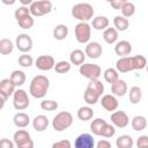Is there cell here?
<instances>
[{
  "label": "cell",
  "mask_w": 148,
  "mask_h": 148,
  "mask_svg": "<svg viewBox=\"0 0 148 148\" xmlns=\"http://www.w3.org/2000/svg\"><path fill=\"white\" fill-rule=\"evenodd\" d=\"M103 92H104V84L98 79L90 80L86 88V91L83 94V99L87 104L94 105L99 101Z\"/></svg>",
  "instance_id": "1"
},
{
  "label": "cell",
  "mask_w": 148,
  "mask_h": 148,
  "mask_svg": "<svg viewBox=\"0 0 148 148\" xmlns=\"http://www.w3.org/2000/svg\"><path fill=\"white\" fill-rule=\"evenodd\" d=\"M50 88V80L45 75H36L32 77L30 86H29V92L35 98H43Z\"/></svg>",
  "instance_id": "2"
},
{
  "label": "cell",
  "mask_w": 148,
  "mask_h": 148,
  "mask_svg": "<svg viewBox=\"0 0 148 148\" xmlns=\"http://www.w3.org/2000/svg\"><path fill=\"white\" fill-rule=\"evenodd\" d=\"M94 8L88 2H80L72 7V16L80 22H88L94 18Z\"/></svg>",
  "instance_id": "3"
},
{
  "label": "cell",
  "mask_w": 148,
  "mask_h": 148,
  "mask_svg": "<svg viewBox=\"0 0 148 148\" xmlns=\"http://www.w3.org/2000/svg\"><path fill=\"white\" fill-rule=\"evenodd\" d=\"M14 16L18 23V25L22 28V29H30L32 28L35 21H34V17L32 15L30 14V9L29 7H25V6H20L15 13H14Z\"/></svg>",
  "instance_id": "4"
},
{
  "label": "cell",
  "mask_w": 148,
  "mask_h": 148,
  "mask_svg": "<svg viewBox=\"0 0 148 148\" xmlns=\"http://www.w3.org/2000/svg\"><path fill=\"white\" fill-rule=\"evenodd\" d=\"M73 124V116L68 111H61L57 113L52 120V126L56 131L61 132L69 128Z\"/></svg>",
  "instance_id": "5"
},
{
  "label": "cell",
  "mask_w": 148,
  "mask_h": 148,
  "mask_svg": "<svg viewBox=\"0 0 148 148\" xmlns=\"http://www.w3.org/2000/svg\"><path fill=\"white\" fill-rule=\"evenodd\" d=\"M52 2L50 0H36L34 1L30 6H29V9H30V14L32 16H43L45 14H49L51 10H52Z\"/></svg>",
  "instance_id": "6"
},
{
  "label": "cell",
  "mask_w": 148,
  "mask_h": 148,
  "mask_svg": "<svg viewBox=\"0 0 148 148\" xmlns=\"http://www.w3.org/2000/svg\"><path fill=\"white\" fill-rule=\"evenodd\" d=\"M74 34H75V38L79 43H81V44L88 43L90 39V36H91V27L88 22H80L75 25Z\"/></svg>",
  "instance_id": "7"
},
{
  "label": "cell",
  "mask_w": 148,
  "mask_h": 148,
  "mask_svg": "<svg viewBox=\"0 0 148 148\" xmlns=\"http://www.w3.org/2000/svg\"><path fill=\"white\" fill-rule=\"evenodd\" d=\"M79 72L82 76L89 79L90 80H97L101 75H102V69L98 65L96 64H90V62H87V64H83L80 66L79 68Z\"/></svg>",
  "instance_id": "8"
},
{
  "label": "cell",
  "mask_w": 148,
  "mask_h": 148,
  "mask_svg": "<svg viewBox=\"0 0 148 148\" xmlns=\"http://www.w3.org/2000/svg\"><path fill=\"white\" fill-rule=\"evenodd\" d=\"M29 96L24 89H16L13 95V105L16 110L22 111L29 106Z\"/></svg>",
  "instance_id": "9"
},
{
  "label": "cell",
  "mask_w": 148,
  "mask_h": 148,
  "mask_svg": "<svg viewBox=\"0 0 148 148\" xmlns=\"http://www.w3.org/2000/svg\"><path fill=\"white\" fill-rule=\"evenodd\" d=\"M16 47L22 53H28L32 49V39L28 34H20L16 36Z\"/></svg>",
  "instance_id": "10"
},
{
  "label": "cell",
  "mask_w": 148,
  "mask_h": 148,
  "mask_svg": "<svg viewBox=\"0 0 148 148\" xmlns=\"http://www.w3.org/2000/svg\"><path fill=\"white\" fill-rule=\"evenodd\" d=\"M56 61H54V58L52 56H49V54H43V56H39L36 61H35V65L36 67L39 69V71H51L52 68H54L56 66Z\"/></svg>",
  "instance_id": "11"
},
{
  "label": "cell",
  "mask_w": 148,
  "mask_h": 148,
  "mask_svg": "<svg viewBox=\"0 0 148 148\" xmlns=\"http://www.w3.org/2000/svg\"><path fill=\"white\" fill-rule=\"evenodd\" d=\"M74 148H95V140L91 134L82 133L74 140Z\"/></svg>",
  "instance_id": "12"
},
{
  "label": "cell",
  "mask_w": 148,
  "mask_h": 148,
  "mask_svg": "<svg viewBox=\"0 0 148 148\" xmlns=\"http://www.w3.org/2000/svg\"><path fill=\"white\" fill-rule=\"evenodd\" d=\"M111 123L113 124V126L119 127V128H125L128 124H130V118L127 116V113L125 111H114L111 114Z\"/></svg>",
  "instance_id": "13"
},
{
  "label": "cell",
  "mask_w": 148,
  "mask_h": 148,
  "mask_svg": "<svg viewBox=\"0 0 148 148\" xmlns=\"http://www.w3.org/2000/svg\"><path fill=\"white\" fill-rule=\"evenodd\" d=\"M116 69L119 73H127L131 71H134V64H133V57H123L119 58L116 62Z\"/></svg>",
  "instance_id": "14"
},
{
  "label": "cell",
  "mask_w": 148,
  "mask_h": 148,
  "mask_svg": "<svg viewBox=\"0 0 148 148\" xmlns=\"http://www.w3.org/2000/svg\"><path fill=\"white\" fill-rule=\"evenodd\" d=\"M84 53H86V56H88L91 59H97L103 53L102 45L98 42H89L84 49Z\"/></svg>",
  "instance_id": "15"
},
{
  "label": "cell",
  "mask_w": 148,
  "mask_h": 148,
  "mask_svg": "<svg viewBox=\"0 0 148 148\" xmlns=\"http://www.w3.org/2000/svg\"><path fill=\"white\" fill-rule=\"evenodd\" d=\"M101 104L106 111H116L118 108V99L116 98L114 95L112 94H106L102 96L101 98Z\"/></svg>",
  "instance_id": "16"
},
{
  "label": "cell",
  "mask_w": 148,
  "mask_h": 148,
  "mask_svg": "<svg viewBox=\"0 0 148 148\" xmlns=\"http://www.w3.org/2000/svg\"><path fill=\"white\" fill-rule=\"evenodd\" d=\"M31 140H32V139H31L29 132L25 131V130H17V131L14 133V136H13V141H14V143L16 145L17 148L21 147V146H23V145H25V143H28V142L31 141Z\"/></svg>",
  "instance_id": "17"
},
{
  "label": "cell",
  "mask_w": 148,
  "mask_h": 148,
  "mask_svg": "<svg viewBox=\"0 0 148 148\" xmlns=\"http://www.w3.org/2000/svg\"><path fill=\"white\" fill-rule=\"evenodd\" d=\"M114 52L117 56H119L120 58L123 57H128V54L132 52V45L130 42L127 40H120L114 46Z\"/></svg>",
  "instance_id": "18"
},
{
  "label": "cell",
  "mask_w": 148,
  "mask_h": 148,
  "mask_svg": "<svg viewBox=\"0 0 148 148\" xmlns=\"http://www.w3.org/2000/svg\"><path fill=\"white\" fill-rule=\"evenodd\" d=\"M49 126V118L44 114H38L32 120V127L37 132H44Z\"/></svg>",
  "instance_id": "19"
},
{
  "label": "cell",
  "mask_w": 148,
  "mask_h": 148,
  "mask_svg": "<svg viewBox=\"0 0 148 148\" xmlns=\"http://www.w3.org/2000/svg\"><path fill=\"white\" fill-rule=\"evenodd\" d=\"M128 90V87H127V83L124 81V80H118L116 81L114 83L111 84V91H112V95L114 96H124Z\"/></svg>",
  "instance_id": "20"
},
{
  "label": "cell",
  "mask_w": 148,
  "mask_h": 148,
  "mask_svg": "<svg viewBox=\"0 0 148 148\" xmlns=\"http://www.w3.org/2000/svg\"><path fill=\"white\" fill-rule=\"evenodd\" d=\"M84 59H86V53L82 50H73L69 54V62L72 65L75 66H81L84 64Z\"/></svg>",
  "instance_id": "21"
},
{
  "label": "cell",
  "mask_w": 148,
  "mask_h": 148,
  "mask_svg": "<svg viewBox=\"0 0 148 148\" xmlns=\"http://www.w3.org/2000/svg\"><path fill=\"white\" fill-rule=\"evenodd\" d=\"M13 121H14V124H15L16 127H18V128H24V127H27V126L29 125L30 118H29V116H28L27 113H24V112H17V113H15V116L13 117Z\"/></svg>",
  "instance_id": "22"
},
{
  "label": "cell",
  "mask_w": 148,
  "mask_h": 148,
  "mask_svg": "<svg viewBox=\"0 0 148 148\" xmlns=\"http://www.w3.org/2000/svg\"><path fill=\"white\" fill-rule=\"evenodd\" d=\"M109 23H110L109 18L103 15H98V16L94 17L91 21V25L95 30H105V29H108Z\"/></svg>",
  "instance_id": "23"
},
{
  "label": "cell",
  "mask_w": 148,
  "mask_h": 148,
  "mask_svg": "<svg viewBox=\"0 0 148 148\" xmlns=\"http://www.w3.org/2000/svg\"><path fill=\"white\" fill-rule=\"evenodd\" d=\"M106 124L108 123L103 118H96L90 124V131L95 135H102V132H103V130H104Z\"/></svg>",
  "instance_id": "24"
},
{
  "label": "cell",
  "mask_w": 148,
  "mask_h": 148,
  "mask_svg": "<svg viewBox=\"0 0 148 148\" xmlns=\"http://www.w3.org/2000/svg\"><path fill=\"white\" fill-rule=\"evenodd\" d=\"M0 91L6 94L9 97L10 95H14L15 92V84L12 82L10 79H2L0 81Z\"/></svg>",
  "instance_id": "25"
},
{
  "label": "cell",
  "mask_w": 148,
  "mask_h": 148,
  "mask_svg": "<svg viewBox=\"0 0 148 148\" xmlns=\"http://www.w3.org/2000/svg\"><path fill=\"white\" fill-rule=\"evenodd\" d=\"M68 36V27L66 24H58L53 29V38L57 40H64Z\"/></svg>",
  "instance_id": "26"
},
{
  "label": "cell",
  "mask_w": 148,
  "mask_h": 148,
  "mask_svg": "<svg viewBox=\"0 0 148 148\" xmlns=\"http://www.w3.org/2000/svg\"><path fill=\"white\" fill-rule=\"evenodd\" d=\"M113 25L117 31H125L130 27V21H128V18L124 17L123 15H117L113 18Z\"/></svg>",
  "instance_id": "27"
},
{
  "label": "cell",
  "mask_w": 148,
  "mask_h": 148,
  "mask_svg": "<svg viewBox=\"0 0 148 148\" xmlns=\"http://www.w3.org/2000/svg\"><path fill=\"white\" fill-rule=\"evenodd\" d=\"M9 79H10L12 82L15 84V87H21V86H23V84L25 83V79H27V77H25V73H24V72L16 69V71H13V72H12Z\"/></svg>",
  "instance_id": "28"
},
{
  "label": "cell",
  "mask_w": 148,
  "mask_h": 148,
  "mask_svg": "<svg viewBox=\"0 0 148 148\" xmlns=\"http://www.w3.org/2000/svg\"><path fill=\"white\" fill-rule=\"evenodd\" d=\"M131 125H132V128L136 132L143 131L147 127V119L145 116H135V117H133Z\"/></svg>",
  "instance_id": "29"
},
{
  "label": "cell",
  "mask_w": 148,
  "mask_h": 148,
  "mask_svg": "<svg viewBox=\"0 0 148 148\" xmlns=\"http://www.w3.org/2000/svg\"><path fill=\"white\" fill-rule=\"evenodd\" d=\"M94 117V111L90 106H81L77 110V118L82 121H88Z\"/></svg>",
  "instance_id": "30"
},
{
  "label": "cell",
  "mask_w": 148,
  "mask_h": 148,
  "mask_svg": "<svg viewBox=\"0 0 148 148\" xmlns=\"http://www.w3.org/2000/svg\"><path fill=\"white\" fill-rule=\"evenodd\" d=\"M103 39L108 44H113L118 39V31L114 28H108L103 32Z\"/></svg>",
  "instance_id": "31"
},
{
  "label": "cell",
  "mask_w": 148,
  "mask_h": 148,
  "mask_svg": "<svg viewBox=\"0 0 148 148\" xmlns=\"http://www.w3.org/2000/svg\"><path fill=\"white\" fill-rule=\"evenodd\" d=\"M119 72L116 69V68H112V67H110V68H106L105 71H104V73H103V76H104V80L108 82V83H114L116 81H118L119 80V74H118Z\"/></svg>",
  "instance_id": "32"
},
{
  "label": "cell",
  "mask_w": 148,
  "mask_h": 148,
  "mask_svg": "<svg viewBox=\"0 0 148 148\" xmlns=\"http://www.w3.org/2000/svg\"><path fill=\"white\" fill-rule=\"evenodd\" d=\"M141 97H142L141 88L138 87V86H133V87L130 89V92H128L130 102H131L132 104H138V103L141 101Z\"/></svg>",
  "instance_id": "33"
},
{
  "label": "cell",
  "mask_w": 148,
  "mask_h": 148,
  "mask_svg": "<svg viewBox=\"0 0 148 148\" xmlns=\"http://www.w3.org/2000/svg\"><path fill=\"white\" fill-rule=\"evenodd\" d=\"M116 145H117L118 148H132L134 142H133L132 136H130L127 134H124V135H120L116 140Z\"/></svg>",
  "instance_id": "34"
},
{
  "label": "cell",
  "mask_w": 148,
  "mask_h": 148,
  "mask_svg": "<svg viewBox=\"0 0 148 148\" xmlns=\"http://www.w3.org/2000/svg\"><path fill=\"white\" fill-rule=\"evenodd\" d=\"M13 49H14V44L10 39L8 38H2L0 40V53L6 56V54H9L13 52Z\"/></svg>",
  "instance_id": "35"
},
{
  "label": "cell",
  "mask_w": 148,
  "mask_h": 148,
  "mask_svg": "<svg viewBox=\"0 0 148 148\" xmlns=\"http://www.w3.org/2000/svg\"><path fill=\"white\" fill-rule=\"evenodd\" d=\"M120 10H121V14H123L124 17H126V18L131 17L135 13V5L133 2H131V1H125L124 6L121 7Z\"/></svg>",
  "instance_id": "36"
},
{
  "label": "cell",
  "mask_w": 148,
  "mask_h": 148,
  "mask_svg": "<svg viewBox=\"0 0 148 148\" xmlns=\"http://www.w3.org/2000/svg\"><path fill=\"white\" fill-rule=\"evenodd\" d=\"M71 66L72 64L69 61H65V60H61V61H58L54 66V71L59 74H65L67 72L71 71Z\"/></svg>",
  "instance_id": "37"
},
{
  "label": "cell",
  "mask_w": 148,
  "mask_h": 148,
  "mask_svg": "<svg viewBox=\"0 0 148 148\" xmlns=\"http://www.w3.org/2000/svg\"><path fill=\"white\" fill-rule=\"evenodd\" d=\"M134 69H143L147 67V59L142 54H136L133 57Z\"/></svg>",
  "instance_id": "38"
},
{
  "label": "cell",
  "mask_w": 148,
  "mask_h": 148,
  "mask_svg": "<svg viewBox=\"0 0 148 148\" xmlns=\"http://www.w3.org/2000/svg\"><path fill=\"white\" fill-rule=\"evenodd\" d=\"M40 108L45 111H54L58 109V102L53 99H44L40 102Z\"/></svg>",
  "instance_id": "39"
},
{
  "label": "cell",
  "mask_w": 148,
  "mask_h": 148,
  "mask_svg": "<svg viewBox=\"0 0 148 148\" xmlns=\"http://www.w3.org/2000/svg\"><path fill=\"white\" fill-rule=\"evenodd\" d=\"M18 64L22 67H30L34 64V59L28 53H23V54H21L18 57Z\"/></svg>",
  "instance_id": "40"
},
{
  "label": "cell",
  "mask_w": 148,
  "mask_h": 148,
  "mask_svg": "<svg viewBox=\"0 0 148 148\" xmlns=\"http://www.w3.org/2000/svg\"><path fill=\"white\" fill-rule=\"evenodd\" d=\"M114 133H116L114 126L111 125V124H106L104 130H103V132H102V136H104V138H112L114 135Z\"/></svg>",
  "instance_id": "41"
},
{
  "label": "cell",
  "mask_w": 148,
  "mask_h": 148,
  "mask_svg": "<svg viewBox=\"0 0 148 148\" xmlns=\"http://www.w3.org/2000/svg\"><path fill=\"white\" fill-rule=\"evenodd\" d=\"M52 148H72V143H71L69 140L64 139V140H60V141H56L52 145Z\"/></svg>",
  "instance_id": "42"
},
{
  "label": "cell",
  "mask_w": 148,
  "mask_h": 148,
  "mask_svg": "<svg viewBox=\"0 0 148 148\" xmlns=\"http://www.w3.org/2000/svg\"><path fill=\"white\" fill-rule=\"evenodd\" d=\"M136 147H148V135H140L136 140Z\"/></svg>",
  "instance_id": "43"
},
{
  "label": "cell",
  "mask_w": 148,
  "mask_h": 148,
  "mask_svg": "<svg viewBox=\"0 0 148 148\" xmlns=\"http://www.w3.org/2000/svg\"><path fill=\"white\" fill-rule=\"evenodd\" d=\"M14 141H10L9 139H1L0 141V148H14Z\"/></svg>",
  "instance_id": "44"
},
{
  "label": "cell",
  "mask_w": 148,
  "mask_h": 148,
  "mask_svg": "<svg viewBox=\"0 0 148 148\" xmlns=\"http://www.w3.org/2000/svg\"><path fill=\"white\" fill-rule=\"evenodd\" d=\"M125 0H114V1H110V6L113 9H121V7L124 6Z\"/></svg>",
  "instance_id": "45"
},
{
  "label": "cell",
  "mask_w": 148,
  "mask_h": 148,
  "mask_svg": "<svg viewBox=\"0 0 148 148\" xmlns=\"http://www.w3.org/2000/svg\"><path fill=\"white\" fill-rule=\"evenodd\" d=\"M95 148H111V143H110L108 140L103 139V140H99V141L97 142V145H96Z\"/></svg>",
  "instance_id": "46"
},
{
  "label": "cell",
  "mask_w": 148,
  "mask_h": 148,
  "mask_svg": "<svg viewBox=\"0 0 148 148\" xmlns=\"http://www.w3.org/2000/svg\"><path fill=\"white\" fill-rule=\"evenodd\" d=\"M0 98H1V105H0V108L2 109L3 105H5V103H6V101H7V98H8V96L6 94H3V92L0 91Z\"/></svg>",
  "instance_id": "47"
},
{
  "label": "cell",
  "mask_w": 148,
  "mask_h": 148,
  "mask_svg": "<svg viewBox=\"0 0 148 148\" xmlns=\"http://www.w3.org/2000/svg\"><path fill=\"white\" fill-rule=\"evenodd\" d=\"M2 2L6 3V5H13V3H15V1H6V0H2Z\"/></svg>",
  "instance_id": "48"
},
{
  "label": "cell",
  "mask_w": 148,
  "mask_h": 148,
  "mask_svg": "<svg viewBox=\"0 0 148 148\" xmlns=\"http://www.w3.org/2000/svg\"><path fill=\"white\" fill-rule=\"evenodd\" d=\"M146 71H147V73H148V65H147V67H146Z\"/></svg>",
  "instance_id": "49"
},
{
  "label": "cell",
  "mask_w": 148,
  "mask_h": 148,
  "mask_svg": "<svg viewBox=\"0 0 148 148\" xmlns=\"http://www.w3.org/2000/svg\"><path fill=\"white\" fill-rule=\"evenodd\" d=\"M139 148H148V147H139Z\"/></svg>",
  "instance_id": "50"
}]
</instances>
